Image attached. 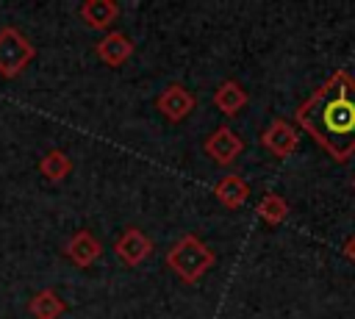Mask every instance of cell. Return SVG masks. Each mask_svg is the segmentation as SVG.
<instances>
[{
  "mask_svg": "<svg viewBox=\"0 0 355 319\" xmlns=\"http://www.w3.org/2000/svg\"><path fill=\"white\" fill-rule=\"evenodd\" d=\"M297 125L338 164L355 153V78L333 72L297 111Z\"/></svg>",
  "mask_w": 355,
  "mask_h": 319,
  "instance_id": "1",
  "label": "cell"
},
{
  "mask_svg": "<svg viewBox=\"0 0 355 319\" xmlns=\"http://www.w3.org/2000/svg\"><path fill=\"white\" fill-rule=\"evenodd\" d=\"M214 261H216L214 250H211L200 236H194V233L180 236V239L169 247V252H166V266H169L183 283H197V280L214 266Z\"/></svg>",
  "mask_w": 355,
  "mask_h": 319,
  "instance_id": "2",
  "label": "cell"
},
{
  "mask_svg": "<svg viewBox=\"0 0 355 319\" xmlns=\"http://www.w3.org/2000/svg\"><path fill=\"white\" fill-rule=\"evenodd\" d=\"M36 58V44L14 25L0 28V78H17Z\"/></svg>",
  "mask_w": 355,
  "mask_h": 319,
  "instance_id": "3",
  "label": "cell"
},
{
  "mask_svg": "<svg viewBox=\"0 0 355 319\" xmlns=\"http://www.w3.org/2000/svg\"><path fill=\"white\" fill-rule=\"evenodd\" d=\"M114 252H116V258H119L125 266H139L141 261L150 258L153 241H150V236H147L141 227H133V225H130V227H125L122 236L116 239Z\"/></svg>",
  "mask_w": 355,
  "mask_h": 319,
  "instance_id": "4",
  "label": "cell"
},
{
  "mask_svg": "<svg viewBox=\"0 0 355 319\" xmlns=\"http://www.w3.org/2000/svg\"><path fill=\"white\" fill-rule=\"evenodd\" d=\"M261 144L272 153V155H277V158H288L297 147H300V133H297V128L288 122V119H272L269 122V128L261 133Z\"/></svg>",
  "mask_w": 355,
  "mask_h": 319,
  "instance_id": "5",
  "label": "cell"
},
{
  "mask_svg": "<svg viewBox=\"0 0 355 319\" xmlns=\"http://www.w3.org/2000/svg\"><path fill=\"white\" fill-rule=\"evenodd\" d=\"M202 150H205V155H211L216 164L230 166V164H233V161L241 155L244 141H241V136H239V133H233V128L222 125V128H216V130H214V133L205 139Z\"/></svg>",
  "mask_w": 355,
  "mask_h": 319,
  "instance_id": "6",
  "label": "cell"
},
{
  "mask_svg": "<svg viewBox=\"0 0 355 319\" xmlns=\"http://www.w3.org/2000/svg\"><path fill=\"white\" fill-rule=\"evenodd\" d=\"M194 94L186 89V86H180V83H169L158 97H155V105H158V111L169 119V122H183L191 111H194Z\"/></svg>",
  "mask_w": 355,
  "mask_h": 319,
  "instance_id": "7",
  "label": "cell"
},
{
  "mask_svg": "<svg viewBox=\"0 0 355 319\" xmlns=\"http://www.w3.org/2000/svg\"><path fill=\"white\" fill-rule=\"evenodd\" d=\"M133 50H136L133 39H130L128 33H122V31H111V33H105V36L94 44L97 58H100L103 64H108V67H122V64L133 55Z\"/></svg>",
  "mask_w": 355,
  "mask_h": 319,
  "instance_id": "8",
  "label": "cell"
},
{
  "mask_svg": "<svg viewBox=\"0 0 355 319\" xmlns=\"http://www.w3.org/2000/svg\"><path fill=\"white\" fill-rule=\"evenodd\" d=\"M64 255H67L75 266L86 269V266H92V264L103 255V244H100V239H97L92 230H78V233L64 244Z\"/></svg>",
  "mask_w": 355,
  "mask_h": 319,
  "instance_id": "9",
  "label": "cell"
},
{
  "mask_svg": "<svg viewBox=\"0 0 355 319\" xmlns=\"http://www.w3.org/2000/svg\"><path fill=\"white\" fill-rule=\"evenodd\" d=\"M78 17L94 31H108L119 17V6L114 0H83Z\"/></svg>",
  "mask_w": 355,
  "mask_h": 319,
  "instance_id": "10",
  "label": "cell"
},
{
  "mask_svg": "<svg viewBox=\"0 0 355 319\" xmlns=\"http://www.w3.org/2000/svg\"><path fill=\"white\" fill-rule=\"evenodd\" d=\"M247 92H244V86L239 83V80H233V78H227V80H222L219 86H216V92H214V105L225 114V117H236L244 105H247Z\"/></svg>",
  "mask_w": 355,
  "mask_h": 319,
  "instance_id": "11",
  "label": "cell"
},
{
  "mask_svg": "<svg viewBox=\"0 0 355 319\" xmlns=\"http://www.w3.org/2000/svg\"><path fill=\"white\" fill-rule=\"evenodd\" d=\"M214 197L225 205V208H241L250 197V183L241 175H225L222 180H216L214 186Z\"/></svg>",
  "mask_w": 355,
  "mask_h": 319,
  "instance_id": "12",
  "label": "cell"
},
{
  "mask_svg": "<svg viewBox=\"0 0 355 319\" xmlns=\"http://www.w3.org/2000/svg\"><path fill=\"white\" fill-rule=\"evenodd\" d=\"M28 311L33 319H58L67 311V305L53 288H42L28 300Z\"/></svg>",
  "mask_w": 355,
  "mask_h": 319,
  "instance_id": "13",
  "label": "cell"
},
{
  "mask_svg": "<svg viewBox=\"0 0 355 319\" xmlns=\"http://www.w3.org/2000/svg\"><path fill=\"white\" fill-rule=\"evenodd\" d=\"M39 172L50 180V183H58V180H64L69 172H72V161H69V155L64 153V150H47L44 155H42V161H39Z\"/></svg>",
  "mask_w": 355,
  "mask_h": 319,
  "instance_id": "14",
  "label": "cell"
},
{
  "mask_svg": "<svg viewBox=\"0 0 355 319\" xmlns=\"http://www.w3.org/2000/svg\"><path fill=\"white\" fill-rule=\"evenodd\" d=\"M255 214H258L261 222L275 227V225H280L288 216V200L280 197V194H263L261 202L255 205Z\"/></svg>",
  "mask_w": 355,
  "mask_h": 319,
  "instance_id": "15",
  "label": "cell"
},
{
  "mask_svg": "<svg viewBox=\"0 0 355 319\" xmlns=\"http://www.w3.org/2000/svg\"><path fill=\"white\" fill-rule=\"evenodd\" d=\"M341 252H344V258H349L352 264H355V233L344 241V247H341Z\"/></svg>",
  "mask_w": 355,
  "mask_h": 319,
  "instance_id": "16",
  "label": "cell"
},
{
  "mask_svg": "<svg viewBox=\"0 0 355 319\" xmlns=\"http://www.w3.org/2000/svg\"><path fill=\"white\" fill-rule=\"evenodd\" d=\"M352 186H355V180H352Z\"/></svg>",
  "mask_w": 355,
  "mask_h": 319,
  "instance_id": "17",
  "label": "cell"
}]
</instances>
